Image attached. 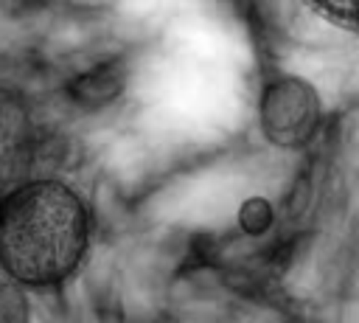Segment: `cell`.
<instances>
[{"label": "cell", "instance_id": "cell-1", "mask_svg": "<svg viewBox=\"0 0 359 323\" xmlns=\"http://www.w3.org/2000/svg\"><path fill=\"white\" fill-rule=\"evenodd\" d=\"M87 199L59 177L25 180L0 208V270L34 289L65 284L90 250Z\"/></svg>", "mask_w": 359, "mask_h": 323}, {"label": "cell", "instance_id": "cell-2", "mask_svg": "<svg viewBox=\"0 0 359 323\" xmlns=\"http://www.w3.org/2000/svg\"><path fill=\"white\" fill-rule=\"evenodd\" d=\"M261 132L280 149H303L314 140L323 124L320 93L300 76H272L258 98Z\"/></svg>", "mask_w": 359, "mask_h": 323}, {"label": "cell", "instance_id": "cell-3", "mask_svg": "<svg viewBox=\"0 0 359 323\" xmlns=\"http://www.w3.org/2000/svg\"><path fill=\"white\" fill-rule=\"evenodd\" d=\"M34 149V121L25 101L14 90L0 87V208L31 180Z\"/></svg>", "mask_w": 359, "mask_h": 323}, {"label": "cell", "instance_id": "cell-4", "mask_svg": "<svg viewBox=\"0 0 359 323\" xmlns=\"http://www.w3.org/2000/svg\"><path fill=\"white\" fill-rule=\"evenodd\" d=\"M314 11H320L323 17L334 20V22H342V14H345V0H306Z\"/></svg>", "mask_w": 359, "mask_h": 323}]
</instances>
